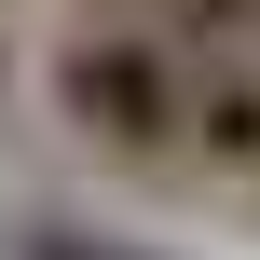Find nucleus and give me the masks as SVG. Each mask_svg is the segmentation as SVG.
<instances>
[{"label": "nucleus", "mask_w": 260, "mask_h": 260, "mask_svg": "<svg viewBox=\"0 0 260 260\" xmlns=\"http://www.w3.org/2000/svg\"><path fill=\"white\" fill-rule=\"evenodd\" d=\"M41 110L96 151V165H178L192 151V41L96 0L41 41Z\"/></svg>", "instance_id": "1"}, {"label": "nucleus", "mask_w": 260, "mask_h": 260, "mask_svg": "<svg viewBox=\"0 0 260 260\" xmlns=\"http://www.w3.org/2000/svg\"><path fill=\"white\" fill-rule=\"evenodd\" d=\"M192 178H260V55H192Z\"/></svg>", "instance_id": "2"}, {"label": "nucleus", "mask_w": 260, "mask_h": 260, "mask_svg": "<svg viewBox=\"0 0 260 260\" xmlns=\"http://www.w3.org/2000/svg\"><path fill=\"white\" fill-rule=\"evenodd\" d=\"M0 260H178V247L110 233V219H82V206H14V219H0Z\"/></svg>", "instance_id": "3"}, {"label": "nucleus", "mask_w": 260, "mask_h": 260, "mask_svg": "<svg viewBox=\"0 0 260 260\" xmlns=\"http://www.w3.org/2000/svg\"><path fill=\"white\" fill-rule=\"evenodd\" d=\"M0 96H14V27H0Z\"/></svg>", "instance_id": "4"}]
</instances>
